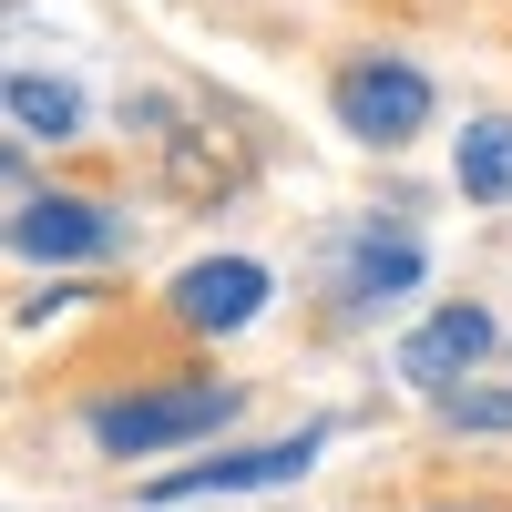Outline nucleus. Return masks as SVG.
<instances>
[{"label": "nucleus", "instance_id": "f257e3e1", "mask_svg": "<svg viewBox=\"0 0 512 512\" xmlns=\"http://www.w3.org/2000/svg\"><path fill=\"white\" fill-rule=\"evenodd\" d=\"M226 410H236V390H205V379H185V390H144V400H113V410H93V441H103V451H123V461H144V451L205 441Z\"/></svg>", "mask_w": 512, "mask_h": 512}, {"label": "nucleus", "instance_id": "f03ea898", "mask_svg": "<svg viewBox=\"0 0 512 512\" xmlns=\"http://www.w3.org/2000/svg\"><path fill=\"white\" fill-rule=\"evenodd\" d=\"M338 123L369 134V144H410L431 123V82L410 62H359V72H338Z\"/></svg>", "mask_w": 512, "mask_h": 512}, {"label": "nucleus", "instance_id": "7ed1b4c3", "mask_svg": "<svg viewBox=\"0 0 512 512\" xmlns=\"http://www.w3.org/2000/svg\"><path fill=\"white\" fill-rule=\"evenodd\" d=\"M328 431H297V441H267V451H226V461H195V472H154L144 502H195V492H267V482H297L318 461Z\"/></svg>", "mask_w": 512, "mask_h": 512}, {"label": "nucleus", "instance_id": "20e7f679", "mask_svg": "<svg viewBox=\"0 0 512 512\" xmlns=\"http://www.w3.org/2000/svg\"><path fill=\"white\" fill-rule=\"evenodd\" d=\"M256 308H267V267H256V256H205V267H185V277H175V318H185V328H205V338L246 328Z\"/></svg>", "mask_w": 512, "mask_h": 512}, {"label": "nucleus", "instance_id": "39448f33", "mask_svg": "<svg viewBox=\"0 0 512 512\" xmlns=\"http://www.w3.org/2000/svg\"><path fill=\"white\" fill-rule=\"evenodd\" d=\"M21 256H103L113 246V216L82 195H21V226H11Z\"/></svg>", "mask_w": 512, "mask_h": 512}, {"label": "nucleus", "instance_id": "423d86ee", "mask_svg": "<svg viewBox=\"0 0 512 512\" xmlns=\"http://www.w3.org/2000/svg\"><path fill=\"white\" fill-rule=\"evenodd\" d=\"M482 349H492V318H482V308H441V318H420V328H410L400 369L420 379V390H451V379L472 369Z\"/></svg>", "mask_w": 512, "mask_h": 512}, {"label": "nucleus", "instance_id": "0eeeda50", "mask_svg": "<svg viewBox=\"0 0 512 512\" xmlns=\"http://www.w3.org/2000/svg\"><path fill=\"white\" fill-rule=\"evenodd\" d=\"M72 123H82L72 82H41V72H11V134H21V144H62Z\"/></svg>", "mask_w": 512, "mask_h": 512}, {"label": "nucleus", "instance_id": "6e6552de", "mask_svg": "<svg viewBox=\"0 0 512 512\" xmlns=\"http://www.w3.org/2000/svg\"><path fill=\"white\" fill-rule=\"evenodd\" d=\"M461 195L472 205L512 195V123H472V134H461Z\"/></svg>", "mask_w": 512, "mask_h": 512}, {"label": "nucleus", "instance_id": "1a4fd4ad", "mask_svg": "<svg viewBox=\"0 0 512 512\" xmlns=\"http://www.w3.org/2000/svg\"><path fill=\"white\" fill-rule=\"evenodd\" d=\"M420 277V246L410 236H369L359 256H349V297H400Z\"/></svg>", "mask_w": 512, "mask_h": 512}, {"label": "nucleus", "instance_id": "9d476101", "mask_svg": "<svg viewBox=\"0 0 512 512\" xmlns=\"http://www.w3.org/2000/svg\"><path fill=\"white\" fill-rule=\"evenodd\" d=\"M451 420L461 431H512V390H451Z\"/></svg>", "mask_w": 512, "mask_h": 512}]
</instances>
